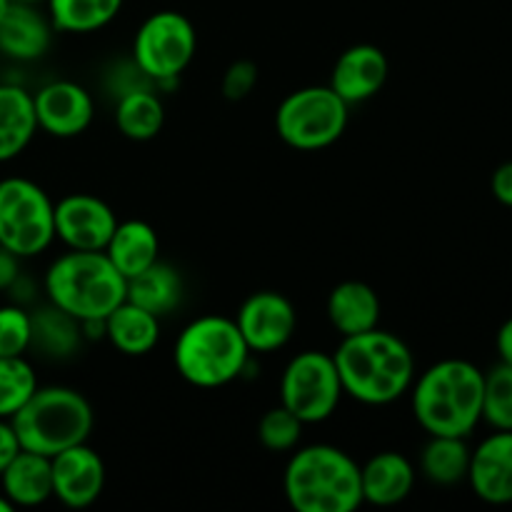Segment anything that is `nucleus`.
Returning <instances> with one entry per match:
<instances>
[{
	"label": "nucleus",
	"instance_id": "1",
	"mask_svg": "<svg viewBox=\"0 0 512 512\" xmlns=\"http://www.w3.org/2000/svg\"><path fill=\"white\" fill-rule=\"evenodd\" d=\"M345 398L368 408H385L413 388L418 363L400 335L378 328L340 338L333 353Z\"/></svg>",
	"mask_w": 512,
	"mask_h": 512
},
{
	"label": "nucleus",
	"instance_id": "2",
	"mask_svg": "<svg viewBox=\"0 0 512 512\" xmlns=\"http://www.w3.org/2000/svg\"><path fill=\"white\" fill-rule=\"evenodd\" d=\"M485 373L463 358H445L415 375L410 410L428 435L470 438L483 423Z\"/></svg>",
	"mask_w": 512,
	"mask_h": 512
},
{
	"label": "nucleus",
	"instance_id": "3",
	"mask_svg": "<svg viewBox=\"0 0 512 512\" xmlns=\"http://www.w3.org/2000/svg\"><path fill=\"white\" fill-rule=\"evenodd\" d=\"M283 495L295 512H355L365 505L360 463L338 445H298L285 463Z\"/></svg>",
	"mask_w": 512,
	"mask_h": 512
},
{
	"label": "nucleus",
	"instance_id": "4",
	"mask_svg": "<svg viewBox=\"0 0 512 512\" xmlns=\"http://www.w3.org/2000/svg\"><path fill=\"white\" fill-rule=\"evenodd\" d=\"M43 295L75 320H105L128 295V280L103 250H65L45 268Z\"/></svg>",
	"mask_w": 512,
	"mask_h": 512
},
{
	"label": "nucleus",
	"instance_id": "5",
	"mask_svg": "<svg viewBox=\"0 0 512 512\" xmlns=\"http://www.w3.org/2000/svg\"><path fill=\"white\" fill-rule=\"evenodd\" d=\"M250 348L228 315H200L178 333L173 345L175 373L200 390H218L243 378Z\"/></svg>",
	"mask_w": 512,
	"mask_h": 512
},
{
	"label": "nucleus",
	"instance_id": "6",
	"mask_svg": "<svg viewBox=\"0 0 512 512\" xmlns=\"http://www.w3.org/2000/svg\"><path fill=\"white\" fill-rule=\"evenodd\" d=\"M10 423L20 448L55 458L73 445L88 443L95 430V410L90 400L70 385H38Z\"/></svg>",
	"mask_w": 512,
	"mask_h": 512
},
{
	"label": "nucleus",
	"instance_id": "7",
	"mask_svg": "<svg viewBox=\"0 0 512 512\" xmlns=\"http://www.w3.org/2000/svg\"><path fill=\"white\" fill-rule=\"evenodd\" d=\"M348 120L350 105L330 85H305L280 100L275 133L288 148L318 153L343 138Z\"/></svg>",
	"mask_w": 512,
	"mask_h": 512
},
{
	"label": "nucleus",
	"instance_id": "8",
	"mask_svg": "<svg viewBox=\"0 0 512 512\" xmlns=\"http://www.w3.org/2000/svg\"><path fill=\"white\" fill-rule=\"evenodd\" d=\"M55 243V200L23 175L0 180V248L30 260Z\"/></svg>",
	"mask_w": 512,
	"mask_h": 512
},
{
	"label": "nucleus",
	"instance_id": "9",
	"mask_svg": "<svg viewBox=\"0 0 512 512\" xmlns=\"http://www.w3.org/2000/svg\"><path fill=\"white\" fill-rule=\"evenodd\" d=\"M198 53V33L188 15L178 10H158L135 30L133 63L155 85L178 83Z\"/></svg>",
	"mask_w": 512,
	"mask_h": 512
},
{
	"label": "nucleus",
	"instance_id": "10",
	"mask_svg": "<svg viewBox=\"0 0 512 512\" xmlns=\"http://www.w3.org/2000/svg\"><path fill=\"white\" fill-rule=\"evenodd\" d=\"M280 405L305 425H320L338 413L343 403V383L333 353L300 350L280 375Z\"/></svg>",
	"mask_w": 512,
	"mask_h": 512
},
{
	"label": "nucleus",
	"instance_id": "11",
	"mask_svg": "<svg viewBox=\"0 0 512 512\" xmlns=\"http://www.w3.org/2000/svg\"><path fill=\"white\" fill-rule=\"evenodd\" d=\"M233 320L253 355L278 353L298 330V310L293 300L275 290H258L248 295Z\"/></svg>",
	"mask_w": 512,
	"mask_h": 512
},
{
	"label": "nucleus",
	"instance_id": "12",
	"mask_svg": "<svg viewBox=\"0 0 512 512\" xmlns=\"http://www.w3.org/2000/svg\"><path fill=\"white\" fill-rule=\"evenodd\" d=\"M35 120L40 133L55 140L83 135L95 120V98L75 80H50L33 93Z\"/></svg>",
	"mask_w": 512,
	"mask_h": 512
},
{
	"label": "nucleus",
	"instance_id": "13",
	"mask_svg": "<svg viewBox=\"0 0 512 512\" xmlns=\"http://www.w3.org/2000/svg\"><path fill=\"white\" fill-rule=\"evenodd\" d=\"M118 215L103 198L70 193L55 200V240L68 250H105Z\"/></svg>",
	"mask_w": 512,
	"mask_h": 512
},
{
	"label": "nucleus",
	"instance_id": "14",
	"mask_svg": "<svg viewBox=\"0 0 512 512\" xmlns=\"http://www.w3.org/2000/svg\"><path fill=\"white\" fill-rule=\"evenodd\" d=\"M53 470V498L63 508L85 510L100 500L105 490V463L88 443L73 445L55 458H50Z\"/></svg>",
	"mask_w": 512,
	"mask_h": 512
},
{
	"label": "nucleus",
	"instance_id": "15",
	"mask_svg": "<svg viewBox=\"0 0 512 512\" xmlns=\"http://www.w3.org/2000/svg\"><path fill=\"white\" fill-rule=\"evenodd\" d=\"M388 55L373 43H358L345 48L330 70L328 85L348 105L368 103L388 83Z\"/></svg>",
	"mask_w": 512,
	"mask_h": 512
},
{
	"label": "nucleus",
	"instance_id": "16",
	"mask_svg": "<svg viewBox=\"0 0 512 512\" xmlns=\"http://www.w3.org/2000/svg\"><path fill=\"white\" fill-rule=\"evenodd\" d=\"M468 483L483 503H512V430H495L470 453Z\"/></svg>",
	"mask_w": 512,
	"mask_h": 512
},
{
	"label": "nucleus",
	"instance_id": "17",
	"mask_svg": "<svg viewBox=\"0 0 512 512\" xmlns=\"http://www.w3.org/2000/svg\"><path fill=\"white\" fill-rule=\"evenodd\" d=\"M418 483V468L408 455L398 450H383L360 465L363 503L375 508H393L413 495Z\"/></svg>",
	"mask_w": 512,
	"mask_h": 512
},
{
	"label": "nucleus",
	"instance_id": "18",
	"mask_svg": "<svg viewBox=\"0 0 512 512\" xmlns=\"http://www.w3.org/2000/svg\"><path fill=\"white\" fill-rule=\"evenodd\" d=\"M53 23L33 3H10L0 18V55L15 63H33L50 50Z\"/></svg>",
	"mask_w": 512,
	"mask_h": 512
},
{
	"label": "nucleus",
	"instance_id": "19",
	"mask_svg": "<svg viewBox=\"0 0 512 512\" xmlns=\"http://www.w3.org/2000/svg\"><path fill=\"white\" fill-rule=\"evenodd\" d=\"M328 323L340 338L368 333L378 328L383 318V303L373 285L363 280H343L335 285L325 300Z\"/></svg>",
	"mask_w": 512,
	"mask_h": 512
},
{
	"label": "nucleus",
	"instance_id": "20",
	"mask_svg": "<svg viewBox=\"0 0 512 512\" xmlns=\"http://www.w3.org/2000/svg\"><path fill=\"white\" fill-rule=\"evenodd\" d=\"M0 493L13 508H40L53 500V470L50 458L20 450L0 473Z\"/></svg>",
	"mask_w": 512,
	"mask_h": 512
},
{
	"label": "nucleus",
	"instance_id": "21",
	"mask_svg": "<svg viewBox=\"0 0 512 512\" xmlns=\"http://www.w3.org/2000/svg\"><path fill=\"white\" fill-rule=\"evenodd\" d=\"M38 133L33 93L23 85L0 83V165L20 158Z\"/></svg>",
	"mask_w": 512,
	"mask_h": 512
},
{
	"label": "nucleus",
	"instance_id": "22",
	"mask_svg": "<svg viewBox=\"0 0 512 512\" xmlns=\"http://www.w3.org/2000/svg\"><path fill=\"white\" fill-rule=\"evenodd\" d=\"M160 318L128 298L105 318V340L128 358H143L160 343Z\"/></svg>",
	"mask_w": 512,
	"mask_h": 512
},
{
	"label": "nucleus",
	"instance_id": "23",
	"mask_svg": "<svg viewBox=\"0 0 512 512\" xmlns=\"http://www.w3.org/2000/svg\"><path fill=\"white\" fill-rule=\"evenodd\" d=\"M125 280L135 278L160 260V238L145 220H118L103 250Z\"/></svg>",
	"mask_w": 512,
	"mask_h": 512
},
{
	"label": "nucleus",
	"instance_id": "24",
	"mask_svg": "<svg viewBox=\"0 0 512 512\" xmlns=\"http://www.w3.org/2000/svg\"><path fill=\"white\" fill-rule=\"evenodd\" d=\"M30 320H33V340H30L33 353L48 360H70L83 348L85 335L80 320L55 308L48 300L30 310Z\"/></svg>",
	"mask_w": 512,
	"mask_h": 512
},
{
	"label": "nucleus",
	"instance_id": "25",
	"mask_svg": "<svg viewBox=\"0 0 512 512\" xmlns=\"http://www.w3.org/2000/svg\"><path fill=\"white\" fill-rule=\"evenodd\" d=\"M125 298L163 320L183 305V275H180V270L173 268L170 263L158 260V263L150 265L148 270H143V273H138L135 278L128 280V295H125Z\"/></svg>",
	"mask_w": 512,
	"mask_h": 512
},
{
	"label": "nucleus",
	"instance_id": "26",
	"mask_svg": "<svg viewBox=\"0 0 512 512\" xmlns=\"http://www.w3.org/2000/svg\"><path fill=\"white\" fill-rule=\"evenodd\" d=\"M155 90L158 88L148 85V88H133L118 95L113 120L123 138L133 143H148L158 138L165 125V105Z\"/></svg>",
	"mask_w": 512,
	"mask_h": 512
},
{
	"label": "nucleus",
	"instance_id": "27",
	"mask_svg": "<svg viewBox=\"0 0 512 512\" xmlns=\"http://www.w3.org/2000/svg\"><path fill=\"white\" fill-rule=\"evenodd\" d=\"M468 438L453 435H428V443L420 450L418 473L440 488H453L468 480L470 470Z\"/></svg>",
	"mask_w": 512,
	"mask_h": 512
},
{
	"label": "nucleus",
	"instance_id": "28",
	"mask_svg": "<svg viewBox=\"0 0 512 512\" xmlns=\"http://www.w3.org/2000/svg\"><path fill=\"white\" fill-rule=\"evenodd\" d=\"M125 0H45L48 18L58 33L90 35L108 28Z\"/></svg>",
	"mask_w": 512,
	"mask_h": 512
},
{
	"label": "nucleus",
	"instance_id": "29",
	"mask_svg": "<svg viewBox=\"0 0 512 512\" xmlns=\"http://www.w3.org/2000/svg\"><path fill=\"white\" fill-rule=\"evenodd\" d=\"M38 385V373L25 355L0 358V418H13L38 390Z\"/></svg>",
	"mask_w": 512,
	"mask_h": 512
},
{
	"label": "nucleus",
	"instance_id": "30",
	"mask_svg": "<svg viewBox=\"0 0 512 512\" xmlns=\"http://www.w3.org/2000/svg\"><path fill=\"white\" fill-rule=\"evenodd\" d=\"M483 423L493 430H512V368L503 363L485 373Z\"/></svg>",
	"mask_w": 512,
	"mask_h": 512
},
{
	"label": "nucleus",
	"instance_id": "31",
	"mask_svg": "<svg viewBox=\"0 0 512 512\" xmlns=\"http://www.w3.org/2000/svg\"><path fill=\"white\" fill-rule=\"evenodd\" d=\"M305 423L295 418L285 405L265 410L258 423V440L268 453H293L303 440Z\"/></svg>",
	"mask_w": 512,
	"mask_h": 512
},
{
	"label": "nucleus",
	"instance_id": "32",
	"mask_svg": "<svg viewBox=\"0 0 512 512\" xmlns=\"http://www.w3.org/2000/svg\"><path fill=\"white\" fill-rule=\"evenodd\" d=\"M30 340H33L30 308L18 303L0 305V358L28 355Z\"/></svg>",
	"mask_w": 512,
	"mask_h": 512
},
{
	"label": "nucleus",
	"instance_id": "33",
	"mask_svg": "<svg viewBox=\"0 0 512 512\" xmlns=\"http://www.w3.org/2000/svg\"><path fill=\"white\" fill-rule=\"evenodd\" d=\"M260 78V70L253 60H233V63L225 68L223 80H220V93H223L225 100L230 103H240V100L248 98L255 90Z\"/></svg>",
	"mask_w": 512,
	"mask_h": 512
},
{
	"label": "nucleus",
	"instance_id": "34",
	"mask_svg": "<svg viewBox=\"0 0 512 512\" xmlns=\"http://www.w3.org/2000/svg\"><path fill=\"white\" fill-rule=\"evenodd\" d=\"M490 190L500 205L512 208V160L495 168L493 178H490Z\"/></svg>",
	"mask_w": 512,
	"mask_h": 512
},
{
	"label": "nucleus",
	"instance_id": "35",
	"mask_svg": "<svg viewBox=\"0 0 512 512\" xmlns=\"http://www.w3.org/2000/svg\"><path fill=\"white\" fill-rule=\"evenodd\" d=\"M20 275H23V258L0 248V293H8Z\"/></svg>",
	"mask_w": 512,
	"mask_h": 512
},
{
	"label": "nucleus",
	"instance_id": "36",
	"mask_svg": "<svg viewBox=\"0 0 512 512\" xmlns=\"http://www.w3.org/2000/svg\"><path fill=\"white\" fill-rule=\"evenodd\" d=\"M20 443H18V435H15L13 423L10 420L0 418V473L8 468L10 460L20 453Z\"/></svg>",
	"mask_w": 512,
	"mask_h": 512
},
{
	"label": "nucleus",
	"instance_id": "37",
	"mask_svg": "<svg viewBox=\"0 0 512 512\" xmlns=\"http://www.w3.org/2000/svg\"><path fill=\"white\" fill-rule=\"evenodd\" d=\"M495 350H498L500 363L512 368V318L500 325L498 335H495Z\"/></svg>",
	"mask_w": 512,
	"mask_h": 512
},
{
	"label": "nucleus",
	"instance_id": "38",
	"mask_svg": "<svg viewBox=\"0 0 512 512\" xmlns=\"http://www.w3.org/2000/svg\"><path fill=\"white\" fill-rule=\"evenodd\" d=\"M10 510H15L13 505H10V500L5 498L3 493H0V512H10Z\"/></svg>",
	"mask_w": 512,
	"mask_h": 512
},
{
	"label": "nucleus",
	"instance_id": "39",
	"mask_svg": "<svg viewBox=\"0 0 512 512\" xmlns=\"http://www.w3.org/2000/svg\"><path fill=\"white\" fill-rule=\"evenodd\" d=\"M10 3H13V0H0V18H3L5 10L10 8Z\"/></svg>",
	"mask_w": 512,
	"mask_h": 512
},
{
	"label": "nucleus",
	"instance_id": "40",
	"mask_svg": "<svg viewBox=\"0 0 512 512\" xmlns=\"http://www.w3.org/2000/svg\"><path fill=\"white\" fill-rule=\"evenodd\" d=\"M13 3H33V5H40V3H45V0H13Z\"/></svg>",
	"mask_w": 512,
	"mask_h": 512
}]
</instances>
